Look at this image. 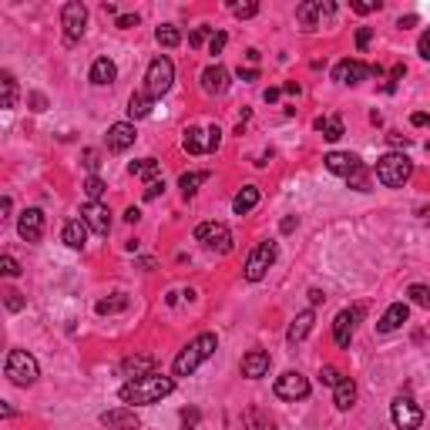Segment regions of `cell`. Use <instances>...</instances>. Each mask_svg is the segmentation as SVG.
<instances>
[{"label":"cell","instance_id":"6da1fadb","mask_svg":"<svg viewBox=\"0 0 430 430\" xmlns=\"http://www.w3.org/2000/svg\"><path fill=\"white\" fill-rule=\"evenodd\" d=\"M172 390H175V380H172V377L148 373V377L128 380L125 387L118 390V397H121V404H128V407H148V404H158V400H165Z\"/></svg>","mask_w":430,"mask_h":430},{"label":"cell","instance_id":"7a4b0ae2","mask_svg":"<svg viewBox=\"0 0 430 430\" xmlns=\"http://www.w3.org/2000/svg\"><path fill=\"white\" fill-rule=\"evenodd\" d=\"M215 346H219L215 333H199V336H195V340H192L189 346L175 356V363H172L175 377H192V373H195V370L202 367L205 360L215 353Z\"/></svg>","mask_w":430,"mask_h":430},{"label":"cell","instance_id":"3957f363","mask_svg":"<svg viewBox=\"0 0 430 430\" xmlns=\"http://www.w3.org/2000/svg\"><path fill=\"white\" fill-rule=\"evenodd\" d=\"M410 175H414V162L404 152H390L377 162V182L387 189H400Z\"/></svg>","mask_w":430,"mask_h":430},{"label":"cell","instance_id":"277c9868","mask_svg":"<svg viewBox=\"0 0 430 430\" xmlns=\"http://www.w3.org/2000/svg\"><path fill=\"white\" fill-rule=\"evenodd\" d=\"M4 373H7V380H11L13 387H31L40 377V367L27 350H11L7 363H4Z\"/></svg>","mask_w":430,"mask_h":430},{"label":"cell","instance_id":"5b68a950","mask_svg":"<svg viewBox=\"0 0 430 430\" xmlns=\"http://www.w3.org/2000/svg\"><path fill=\"white\" fill-rule=\"evenodd\" d=\"M172 84H175V64H172V57H165V54L152 57L148 71H145V91L152 98H162Z\"/></svg>","mask_w":430,"mask_h":430},{"label":"cell","instance_id":"8992f818","mask_svg":"<svg viewBox=\"0 0 430 430\" xmlns=\"http://www.w3.org/2000/svg\"><path fill=\"white\" fill-rule=\"evenodd\" d=\"M61 27H64V40L77 44L84 38V27H88V7L81 0H67L61 7Z\"/></svg>","mask_w":430,"mask_h":430},{"label":"cell","instance_id":"52a82bcc","mask_svg":"<svg viewBox=\"0 0 430 430\" xmlns=\"http://www.w3.org/2000/svg\"><path fill=\"white\" fill-rule=\"evenodd\" d=\"M222 145V128L212 125V128H189L185 138H182V148L189 155H209Z\"/></svg>","mask_w":430,"mask_h":430},{"label":"cell","instance_id":"ba28073f","mask_svg":"<svg viewBox=\"0 0 430 430\" xmlns=\"http://www.w3.org/2000/svg\"><path fill=\"white\" fill-rule=\"evenodd\" d=\"M333 13H336V4H333V0H306V4L296 7V21H299L303 31H316V27H323V21H329Z\"/></svg>","mask_w":430,"mask_h":430},{"label":"cell","instance_id":"9c48e42d","mask_svg":"<svg viewBox=\"0 0 430 430\" xmlns=\"http://www.w3.org/2000/svg\"><path fill=\"white\" fill-rule=\"evenodd\" d=\"M195 242H202L205 249H215V253H232V232L226 222H202L195 228Z\"/></svg>","mask_w":430,"mask_h":430},{"label":"cell","instance_id":"30bf717a","mask_svg":"<svg viewBox=\"0 0 430 430\" xmlns=\"http://www.w3.org/2000/svg\"><path fill=\"white\" fill-rule=\"evenodd\" d=\"M390 417H393V427L397 430H420L424 424V410H420L410 397H397L390 404Z\"/></svg>","mask_w":430,"mask_h":430},{"label":"cell","instance_id":"8fae6325","mask_svg":"<svg viewBox=\"0 0 430 430\" xmlns=\"http://www.w3.org/2000/svg\"><path fill=\"white\" fill-rule=\"evenodd\" d=\"M272 263H276V242H259L253 249V255L246 259V279L249 282H259L269 272Z\"/></svg>","mask_w":430,"mask_h":430},{"label":"cell","instance_id":"7c38bea8","mask_svg":"<svg viewBox=\"0 0 430 430\" xmlns=\"http://www.w3.org/2000/svg\"><path fill=\"white\" fill-rule=\"evenodd\" d=\"M363 316V306H353V309H340L336 319H333V340L340 350H350V343H353V329Z\"/></svg>","mask_w":430,"mask_h":430},{"label":"cell","instance_id":"4fadbf2b","mask_svg":"<svg viewBox=\"0 0 430 430\" xmlns=\"http://www.w3.org/2000/svg\"><path fill=\"white\" fill-rule=\"evenodd\" d=\"M276 397L279 400H306L309 397V380L299 370H286L276 380Z\"/></svg>","mask_w":430,"mask_h":430},{"label":"cell","instance_id":"5bb4252c","mask_svg":"<svg viewBox=\"0 0 430 430\" xmlns=\"http://www.w3.org/2000/svg\"><path fill=\"white\" fill-rule=\"evenodd\" d=\"M373 75V67L363 61H340L336 67H333V81H340V84H360V81H367V77Z\"/></svg>","mask_w":430,"mask_h":430},{"label":"cell","instance_id":"9a60e30c","mask_svg":"<svg viewBox=\"0 0 430 430\" xmlns=\"http://www.w3.org/2000/svg\"><path fill=\"white\" fill-rule=\"evenodd\" d=\"M101 424L111 430H138L141 417L135 414V407H114V410H104L101 414Z\"/></svg>","mask_w":430,"mask_h":430},{"label":"cell","instance_id":"2e32d148","mask_svg":"<svg viewBox=\"0 0 430 430\" xmlns=\"http://www.w3.org/2000/svg\"><path fill=\"white\" fill-rule=\"evenodd\" d=\"M17 236L24 242H40V236H44V212L40 209H24L21 222H17Z\"/></svg>","mask_w":430,"mask_h":430},{"label":"cell","instance_id":"e0dca14e","mask_svg":"<svg viewBox=\"0 0 430 430\" xmlns=\"http://www.w3.org/2000/svg\"><path fill=\"white\" fill-rule=\"evenodd\" d=\"M81 219L88 222L91 232H98V236H108V228H111V212H108V205L104 202H88L81 209Z\"/></svg>","mask_w":430,"mask_h":430},{"label":"cell","instance_id":"ac0fdd59","mask_svg":"<svg viewBox=\"0 0 430 430\" xmlns=\"http://www.w3.org/2000/svg\"><path fill=\"white\" fill-rule=\"evenodd\" d=\"M323 165H326L333 175H340V178H350L353 172L363 168V162H360L356 155H350V152H329L326 158H323Z\"/></svg>","mask_w":430,"mask_h":430},{"label":"cell","instance_id":"d6986e66","mask_svg":"<svg viewBox=\"0 0 430 430\" xmlns=\"http://www.w3.org/2000/svg\"><path fill=\"white\" fill-rule=\"evenodd\" d=\"M135 145V125L131 121H118L108 128V152H128Z\"/></svg>","mask_w":430,"mask_h":430},{"label":"cell","instance_id":"ffe728a7","mask_svg":"<svg viewBox=\"0 0 430 430\" xmlns=\"http://www.w3.org/2000/svg\"><path fill=\"white\" fill-rule=\"evenodd\" d=\"M202 91L205 94H226L228 91V71L222 64H209L202 71Z\"/></svg>","mask_w":430,"mask_h":430},{"label":"cell","instance_id":"44dd1931","mask_svg":"<svg viewBox=\"0 0 430 430\" xmlns=\"http://www.w3.org/2000/svg\"><path fill=\"white\" fill-rule=\"evenodd\" d=\"M269 353L266 350H249V353L242 356V377H249V380H259V377H266L269 373Z\"/></svg>","mask_w":430,"mask_h":430},{"label":"cell","instance_id":"7402d4cb","mask_svg":"<svg viewBox=\"0 0 430 430\" xmlns=\"http://www.w3.org/2000/svg\"><path fill=\"white\" fill-rule=\"evenodd\" d=\"M407 316H410V306H407V303H393V306H387V313L380 316L377 329H380V333H393V329L404 326Z\"/></svg>","mask_w":430,"mask_h":430},{"label":"cell","instance_id":"603a6c76","mask_svg":"<svg viewBox=\"0 0 430 430\" xmlns=\"http://www.w3.org/2000/svg\"><path fill=\"white\" fill-rule=\"evenodd\" d=\"M313 323H316V316H313V309H306V313H299V316L290 323V329H286V340H290V346H296V343H303L306 336H309V329H313Z\"/></svg>","mask_w":430,"mask_h":430},{"label":"cell","instance_id":"cb8c5ba5","mask_svg":"<svg viewBox=\"0 0 430 430\" xmlns=\"http://www.w3.org/2000/svg\"><path fill=\"white\" fill-rule=\"evenodd\" d=\"M121 373L131 380L148 377V373H155V356H125L121 360Z\"/></svg>","mask_w":430,"mask_h":430},{"label":"cell","instance_id":"d4e9b609","mask_svg":"<svg viewBox=\"0 0 430 430\" xmlns=\"http://www.w3.org/2000/svg\"><path fill=\"white\" fill-rule=\"evenodd\" d=\"M91 84H98V88H104V84H114V77H118V67H114L111 57H98V61L91 64Z\"/></svg>","mask_w":430,"mask_h":430},{"label":"cell","instance_id":"484cf974","mask_svg":"<svg viewBox=\"0 0 430 430\" xmlns=\"http://www.w3.org/2000/svg\"><path fill=\"white\" fill-rule=\"evenodd\" d=\"M88 222L84 219H71L67 226H64V242L71 246V249H84L88 246Z\"/></svg>","mask_w":430,"mask_h":430},{"label":"cell","instance_id":"4316f807","mask_svg":"<svg viewBox=\"0 0 430 430\" xmlns=\"http://www.w3.org/2000/svg\"><path fill=\"white\" fill-rule=\"evenodd\" d=\"M155 108V98L148 91H135L131 94V101H128V114H131V121H141V118H148Z\"/></svg>","mask_w":430,"mask_h":430},{"label":"cell","instance_id":"83f0119b","mask_svg":"<svg viewBox=\"0 0 430 430\" xmlns=\"http://www.w3.org/2000/svg\"><path fill=\"white\" fill-rule=\"evenodd\" d=\"M333 404H336V410H350L356 404V383L350 377H343L340 387H333Z\"/></svg>","mask_w":430,"mask_h":430},{"label":"cell","instance_id":"f1b7e54d","mask_svg":"<svg viewBox=\"0 0 430 430\" xmlns=\"http://www.w3.org/2000/svg\"><path fill=\"white\" fill-rule=\"evenodd\" d=\"M255 205H259V185H246V189L232 199V209H236V215H246L253 212Z\"/></svg>","mask_w":430,"mask_h":430},{"label":"cell","instance_id":"f546056e","mask_svg":"<svg viewBox=\"0 0 430 430\" xmlns=\"http://www.w3.org/2000/svg\"><path fill=\"white\" fill-rule=\"evenodd\" d=\"M128 172H131L135 178H148V182H155V178L162 175V165L155 162V158H141V162L128 165Z\"/></svg>","mask_w":430,"mask_h":430},{"label":"cell","instance_id":"4dcf8cb0","mask_svg":"<svg viewBox=\"0 0 430 430\" xmlns=\"http://www.w3.org/2000/svg\"><path fill=\"white\" fill-rule=\"evenodd\" d=\"M205 182H209V172H185V175L178 178V189H182L185 199H192L199 192V185H205Z\"/></svg>","mask_w":430,"mask_h":430},{"label":"cell","instance_id":"1f68e13d","mask_svg":"<svg viewBox=\"0 0 430 430\" xmlns=\"http://www.w3.org/2000/svg\"><path fill=\"white\" fill-rule=\"evenodd\" d=\"M316 131H323V138L326 141H340L343 138V121L336 114H329V118H316Z\"/></svg>","mask_w":430,"mask_h":430},{"label":"cell","instance_id":"d6a6232c","mask_svg":"<svg viewBox=\"0 0 430 430\" xmlns=\"http://www.w3.org/2000/svg\"><path fill=\"white\" fill-rule=\"evenodd\" d=\"M101 316H111V313H121V309H128V296L125 292H114V296H108V299H101V303L94 306Z\"/></svg>","mask_w":430,"mask_h":430},{"label":"cell","instance_id":"836d02e7","mask_svg":"<svg viewBox=\"0 0 430 430\" xmlns=\"http://www.w3.org/2000/svg\"><path fill=\"white\" fill-rule=\"evenodd\" d=\"M155 40H158L162 48H178V44H182V34H178V27L162 24L158 31H155Z\"/></svg>","mask_w":430,"mask_h":430},{"label":"cell","instance_id":"e575fe53","mask_svg":"<svg viewBox=\"0 0 430 430\" xmlns=\"http://www.w3.org/2000/svg\"><path fill=\"white\" fill-rule=\"evenodd\" d=\"M0 88H4V108H13L17 104V81H13L11 71L0 75Z\"/></svg>","mask_w":430,"mask_h":430},{"label":"cell","instance_id":"d590c367","mask_svg":"<svg viewBox=\"0 0 430 430\" xmlns=\"http://www.w3.org/2000/svg\"><path fill=\"white\" fill-rule=\"evenodd\" d=\"M84 195H88V202H101L104 195V182L98 175H88V182H84Z\"/></svg>","mask_w":430,"mask_h":430},{"label":"cell","instance_id":"8d00e7d4","mask_svg":"<svg viewBox=\"0 0 430 430\" xmlns=\"http://www.w3.org/2000/svg\"><path fill=\"white\" fill-rule=\"evenodd\" d=\"M407 296H410V303H417V306H424V309H430V286H410L407 290Z\"/></svg>","mask_w":430,"mask_h":430},{"label":"cell","instance_id":"74e56055","mask_svg":"<svg viewBox=\"0 0 430 430\" xmlns=\"http://www.w3.org/2000/svg\"><path fill=\"white\" fill-rule=\"evenodd\" d=\"M319 383H323V387H340L343 373L336 367H323V370H319Z\"/></svg>","mask_w":430,"mask_h":430},{"label":"cell","instance_id":"f35d334b","mask_svg":"<svg viewBox=\"0 0 430 430\" xmlns=\"http://www.w3.org/2000/svg\"><path fill=\"white\" fill-rule=\"evenodd\" d=\"M212 34H215V27H195L189 34V44L192 48H202L205 40H212Z\"/></svg>","mask_w":430,"mask_h":430},{"label":"cell","instance_id":"ab89813d","mask_svg":"<svg viewBox=\"0 0 430 430\" xmlns=\"http://www.w3.org/2000/svg\"><path fill=\"white\" fill-rule=\"evenodd\" d=\"M0 272H4V276H21V263H17V259H13V255H0Z\"/></svg>","mask_w":430,"mask_h":430},{"label":"cell","instance_id":"60d3db41","mask_svg":"<svg viewBox=\"0 0 430 430\" xmlns=\"http://www.w3.org/2000/svg\"><path fill=\"white\" fill-rule=\"evenodd\" d=\"M232 13L239 17V21H249L259 13V4H232Z\"/></svg>","mask_w":430,"mask_h":430},{"label":"cell","instance_id":"b9f144b4","mask_svg":"<svg viewBox=\"0 0 430 430\" xmlns=\"http://www.w3.org/2000/svg\"><path fill=\"white\" fill-rule=\"evenodd\" d=\"M226 44H228V34L226 31H215L212 40H209V54H222L226 51Z\"/></svg>","mask_w":430,"mask_h":430},{"label":"cell","instance_id":"7bdbcfd3","mask_svg":"<svg viewBox=\"0 0 430 430\" xmlns=\"http://www.w3.org/2000/svg\"><path fill=\"white\" fill-rule=\"evenodd\" d=\"M4 303H7L11 313H17V309H24V296H21L17 290H7V292H4Z\"/></svg>","mask_w":430,"mask_h":430},{"label":"cell","instance_id":"ee69618b","mask_svg":"<svg viewBox=\"0 0 430 430\" xmlns=\"http://www.w3.org/2000/svg\"><path fill=\"white\" fill-rule=\"evenodd\" d=\"M249 417H253V424H255V427H259V430H276V420H272V417H266L263 410H253Z\"/></svg>","mask_w":430,"mask_h":430},{"label":"cell","instance_id":"f6af8a7d","mask_svg":"<svg viewBox=\"0 0 430 430\" xmlns=\"http://www.w3.org/2000/svg\"><path fill=\"white\" fill-rule=\"evenodd\" d=\"M350 7H353L356 13H373V11H380L383 4H380V0H353Z\"/></svg>","mask_w":430,"mask_h":430},{"label":"cell","instance_id":"bcb514c9","mask_svg":"<svg viewBox=\"0 0 430 430\" xmlns=\"http://www.w3.org/2000/svg\"><path fill=\"white\" fill-rule=\"evenodd\" d=\"M346 182H350L353 189H360V192H370V185H367V172H363V168H360V172H353V175L346 178Z\"/></svg>","mask_w":430,"mask_h":430},{"label":"cell","instance_id":"7dc6e473","mask_svg":"<svg viewBox=\"0 0 430 430\" xmlns=\"http://www.w3.org/2000/svg\"><path fill=\"white\" fill-rule=\"evenodd\" d=\"M199 427V410H182V430Z\"/></svg>","mask_w":430,"mask_h":430},{"label":"cell","instance_id":"c3c4849f","mask_svg":"<svg viewBox=\"0 0 430 430\" xmlns=\"http://www.w3.org/2000/svg\"><path fill=\"white\" fill-rule=\"evenodd\" d=\"M417 54L424 57V61H430V27L420 34V40H417Z\"/></svg>","mask_w":430,"mask_h":430},{"label":"cell","instance_id":"681fc988","mask_svg":"<svg viewBox=\"0 0 430 430\" xmlns=\"http://www.w3.org/2000/svg\"><path fill=\"white\" fill-rule=\"evenodd\" d=\"M370 38H373V31H370V27H360V31H356V48H360V51H367Z\"/></svg>","mask_w":430,"mask_h":430},{"label":"cell","instance_id":"f907efd6","mask_svg":"<svg viewBox=\"0 0 430 430\" xmlns=\"http://www.w3.org/2000/svg\"><path fill=\"white\" fill-rule=\"evenodd\" d=\"M165 192V182L162 178H155V182H148V189H145V199H158Z\"/></svg>","mask_w":430,"mask_h":430},{"label":"cell","instance_id":"816d5d0a","mask_svg":"<svg viewBox=\"0 0 430 430\" xmlns=\"http://www.w3.org/2000/svg\"><path fill=\"white\" fill-rule=\"evenodd\" d=\"M387 141H390L393 148H407V145H410V138H407V135H400V131H390V135H387Z\"/></svg>","mask_w":430,"mask_h":430},{"label":"cell","instance_id":"f5cc1de1","mask_svg":"<svg viewBox=\"0 0 430 430\" xmlns=\"http://www.w3.org/2000/svg\"><path fill=\"white\" fill-rule=\"evenodd\" d=\"M118 27H138V13H118Z\"/></svg>","mask_w":430,"mask_h":430},{"label":"cell","instance_id":"db71d44e","mask_svg":"<svg viewBox=\"0 0 430 430\" xmlns=\"http://www.w3.org/2000/svg\"><path fill=\"white\" fill-rule=\"evenodd\" d=\"M410 125H414V128H427L430 125V114H424V111L410 114Z\"/></svg>","mask_w":430,"mask_h":430},{"label":"cell","instance_id":"11a10c76","mask_svg":"<svg viewBox=\"0 0 430 430\" xmlns=\"http://www.w3.org/2000/svg\"><path fill=\"white\" fill-rule=\"evenodd\" d=\"M11 209H13L11 195H4V202H0V219H4V222H7V219H11Z\"/></svg>","mask_w":430,"mask_h":430},{"label":"cell","instance_id":"9f6ffc18","mask_svg":"<svg viewBox=\"0 0 430 430\" xmlns=\"http://www.w3.org/2000/svg\"><path fill=\"white\" fill-rule=\"evenodd\" d=\"M84 165H88V172H94L101 162H98V155H94V152H84Z\"/></svg>","mask_w":430,"mask_h":430},{"label":"cell","instance_id":"6f0895ef","mask_svg":"<svg viewBox=\"0 0 430 430\" xmlns=\"http://www.w3.org/2000/svg\"><path fill=\"white\" fill-rule=\"evenodd\" d=\"M309 303H313V306L326 303V296H323V290H309Z\"/></svg>","mask_w":430,"mask_h":430},{"label":"cell","instance_id":"680465c9","mask_svg":"<svg viewBox=\"0 0 430 430\" xmlns=\"http://www.w3.org/2000/svg\"><path fill=\"white\" fill-rule=\"evenodd\" d=\"M239 77H242V81H259V71H255V67H249V71H242V67H239Z\"/></svg>","mask_w":430,"mask_h":430},{"label":"cell","instance_id":"91938a15","mask_svg":"<svg viewBox=\"0 0 430 430\" xmlns=\"http://www.w3.org/2000/svg\"><path fill=\"white\" fill-rule=\"evenodd\" d=\"M138 219H141V212H138V209H135V205H131V209H128V212H125V222H131V226H135Z\"/></svg>","mask_w":430,"mask_h":430},{"label":"cell","instance_id":"94428289","mask_svg":"<svg viewBox=\"0 0 430 430\" xmlns=\"http://www.w3.org/2000/svg\"><path fill=\"white\" fill-rule=\"evenodd\" d=\"M31 104H34V111H44V94H31Z\"/></svg>","mask_w":430,"mask_h":430},{"label":"cell","instance_id":"6125c7cd","mask_svg":"<svg viewBox=\"0 0 430 430\" xmlns=\"http://www.w3.org/2000/svg\"><path fill=\"white\" fill-rule=\"evenodd\" d=\"M279 94H282V88H269L266 94H263V98H266V101L272 104V101H279Z\"/></svg>","mask_w":430,"mask_h":430},{"label":"cell","instance_id":"be15d7a7","mask_svg":"<svg viewBox=\"0 0 430 430\" xmlns=\"http://www.w3.org/2000/svg\"><path fill=\"white\" fill-rule=\"evenodd\" d=\"M282 91H286V94H299V84H296V81H290V84H282Z\"/></svg>","mask_w":430,"mask_h":430},{"label":"cell","instance_id":"e7e4bbea","mask_svg":"<svg viewBox=\"0 0 430 430\" xmlns=\"http://www.w3.org/2000/svg\"><path fill=\"white\" fill-rule=\"evenodd\" d=\"M296 228V219H282V232H292Z\"/></svg>","mask_w":430,"mask_h":430}]
</instances>
